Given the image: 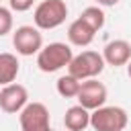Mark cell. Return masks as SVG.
Returning a JSON list of instances; mask_svg holds the SVG:
<instances>
[{"label": "cell", "mask_w": 131, "mask_h": 131, "mask_svg": "<svg viewBox=\"0 0 131 131\" xmlns=\"http://www.w3.org/2000/svg\"><path fill=\"white\" fill-rule=\"evenodd\" d=\"M72 57H74V51L68 43L53 41V43L43 45L41 51L37 53V68L45 74H53V72L68 68Z\"/></svg>", "instance_id": "cell-1"}, {"label": "cell", "mask_w": 131, "mask_h": 131, "mask_svg": "<svg viewBox=\"0 0 131 131\" xmlns=\"http://www.w3.org/2000/svg\"><path fill=\"white\" fill-rule=\"evenodd\" d=\"M68 16V4L66 0H41L35 6L33 20L39 31H51L66 23Z\"/></svg>", "instance_id": "cell-2"}, {"label": "cell", "mask_w": 131, "mask_h": 131, "mask_svg": "<svg viewBox=\"0 0 131 131\" xmlns=\"http://www.w3.org/2000/svg\"><path fill=\"white\" fill-rule=\"evenodd\" d=\"M104 66L106 63L102 59V53L92 51V49H84L82 53L72 57V61L68 66V74L78 78L80 82H84V80H92V78L100 76Z\"/></svg>", "instance_id": "cell-3"}, {"label": "cell", "mask_w": 131, "mask_h": 131, "mask_svg": "<svg viewBox=\"0 0 131 131\" xmlns=\"http://www.w3.org/2000/svg\"><path fill=\"white\" fill-rule=\"evenodd\" d=\"M129 123V115L123 106L102 104L90 113V127L94 131H123Z\"/></svg>", "instance_id": "cell-4"}, {"label": "cell", "mask_w": 131, "mask_h": 131, "mask_svg": "<svg viewBox=\"0 0 131 131\" xmlns=\"http://www.w3.org/2000/svg\"><path fill=\"white\" fill-rule=\"evenodd\" d=\"M20 131H49L51 129V115L43 102H27V106L18 113Z\"/></svg>", "instance_id": "cell-5"}, {"label": "cell", "mask_w": 131, "mask_h": 131, "mask_svg": "<svg viewBox=\"0 0 131 131\" xmlns=\"http://www.w3.org/2000/svg\"><path fill=\"white\" fill-rule=\"evenodd\" d=\"M12 45L18 55H25V57L37 55L43 47V35L37 27L23 25V27H16V31L12 33Z\"/></svg>", "instance_id": "cell-6"}, {"label": "cell", "mask_w": 131, "mask_h": 131, "mask_svg": "<svg viewBox=\"0 0 131 131\" xmlns=\"http://www.w3.org/2000/svg\"><path fill=\"white\" fill-rule=\"evenodd\" d=\"M106 96H108V90L102 82H98L96 78L92 80H84L80 84V90H78V104L84 106L86 111H96L100 108L104 102H106Z\"/></svg>", "instance_id": "cell-7"}, {"label": "cell", "mask_w": 131, "mask_h": 131, "mask_svg": "<svg viewBox=\"0 0 131 131\" xmlns=\"http://www.w3.org/2000/svg\"><path fill=\"white\" fill-rule=\"evenodd\" d=\"M29 102V90L18 84V82H12L8 86H2L0 90V111L8 113V115H16L20 113Z\"/></svg>", "instance_id": "cell-8"}, {"label": "cell", "mask_w": 131, "mask_h": 131, "mask_svg": "<svg viewBox=\"0 0 131 131\" xmlns=\"http://www.w3.org/2000/svg\"><path fill=\"white\" fill-rule=\"evenodd\" d=\"M102 59H104L106 66H113V68L127 66L131 61V43L125 41V39L108 41L102 49Z\"/></svg>", "instance_id": "cell-9"}, {"label": "cell", "mask_w": 131, "mask_h": 131, "mask_svg": "<svg viewBox=\"0 0 131 131\" xmlns=\"http://www.w3.org/2000/svg\"><path fill=\"white\" fill-rule=\"evenodd\" d=\"M94 35L96 33L82 18L72 20L68 27V41H70V45H76V47H88L94 41Z\"/></svg>", "instance_id": "cell-10"}, {"label": "cell", "mask_w": 131, "mask_h": 131, "mask_svg": "<svg viewBox=\"0 0 131 131\" xmlns=\"http://www.w3.org/2000/svg\"><path fill=\"white\" fill-rule=\"evenodd\" d=\"M63 125L68 131H84L86 127H90V111L80 104L70 106L63 115Z\"/></svg>", "instance_id": "cell-11"}, {"label": "cell", "mask_w": 131, "mask_h": 131, "mask_svg": "<svg viewBox=\"0 0 131 131\" xmlns=\"http://www.w3.org/2000/svg\"><path fill=\"white\" fill-rule=\"evenodd\" d=\"M20 72V61L14 53L2 51L0 53V86H8L16 80Z\"/></svg>", "instance_id": "cell-12"}, {"label": "cell", "mask_w": 131, "mask_h": 131, "mask_svg": "<svg viewBox=\"0 0 131 131\" xmlns=\"http://www.w3.org/2000/svg\"><path fill=\"white\" fill-rule=\"evenodd\" d=\"M78 18H82L94 33H98L102 27H104V23H106V16H104V12H102V8L100 6H86L82 12H80V16Z\"/></svg>", "instance_id": "cell-13"}, {"label": "cell", "mask_w": 131, "mask_h": 131, "mask_svg": "<svg viewBox=\"0 0 131 131\" xmlns=\"http://www.w3.org/2000/svg\"><path fill=\"white\" fill-rule=\"evenodd\" d=\"M80 80L66 74V76H59L57 82H55V88H57V94L63 96V98H76L78 96V90H80Z\"/></svg>", "instance_id": "cell-14"}, {"label": "cell", "mask_w": 131, "mask_h": 131, "mask_svg": "<svg viewBox=\"0 0 131 131\" xmlns=\"http://www.w3.org/2000/svg\"><path fill=\"white\" fill-rule=\"evenodd\" d=\"M12 25H14V20H12V10L0 4V37L8 35V33L12 31Z\"/></svg>", "instance_id": "cell-15"}, {"label": "cell", "mask_w": 131, "mask_h": 131, "mask_svg": "<svg viewBox=\"0 0 131 131\" xmlns=\"http://www.w3.org/2000/svg\"><path fill=\"white\" fill-rule=\"evenodd\" d=\"M33 4H35V0H8V6L14 12H27L33 8Z\"/></svg>", "instance_id": "cell-16"}, {"label": "cell", "mask_w": 131, "mask_h": 131, "mask_svg": "<svg viewBox=\"0 0 131 131\" xmlns=\"http://www.w3.org/2000/svg\"><path fill=\"white\" fill-rule=\"evenodd\" d=\"M96 2V6H115L119 0H94Z\"/></svg>", "instance_id": "cell-17"}, {"label": "cell", "mask_w": 131, "mask_h": 131, "mask_svg": "<svg viewBox=\"0 0 131 131\" xmlns=\"http://www.w3.org/2000/svg\"><path fill=\"white\" fill-rule=\"evenodd\" d=\"M127 76H129V78H131V61H129V63H127Z\"/></svg>", "instance_id": "cell-18"}, {"label": "cell", "mask_w": 131, "mask_h": 131, "mask_svg": "<svg viewBox=\"0 0 131 131\" xmlns=\"http://www.w3.org/2000/svg\"><path fill=\"white\" fill-rule=\"evenodd\" d=\"M49 131H53V129H49Z\"/></svg>", "instance_id": "cell-19"}, {"label": "cell", "mask_w": 131, "mask_h": 131, "mask_svg": "<svg viewBox=\"0 0 131 131\" xmlns=\"http://www.w3.org/2000/svg\"><path fill=\"white\" fill-rule=\"evenodd\" d=\"M0 2H2V0H0Z\"/></svg>", "instance_id": "cell-20"}]
</instances>
